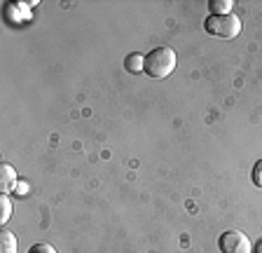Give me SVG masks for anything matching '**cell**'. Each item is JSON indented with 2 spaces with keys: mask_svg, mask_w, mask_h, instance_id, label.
I'll use <instances>...</instances> for the list:
<instances>
[{
  "mask_svg": "<svg viewBox=\"0 0 262 253\" xmlns=\"http://www.w3.org/2000/svg\"><path fill=\"white\" fill-rule=\"evenodd\" d=\"M211 14H232L234 3L232 0H211Z\"/></svg>",
  "mask_w": 262,
  "mask_h": 253,
  "instance_id": "52a82bcc",
  "label": "cell"
},
{
  "mask_svg": "<svg viewBox=\"0 0 262 253\" xmlns=\"http://www.w3.org/2000/svg\"><path fill=\"white\" fill-rule=\"evenodd\" d=\"M220 253H251V239L239 230H225L218 239Z\"/></svg>",
  "mask_w": 262,
  "mask_h": 253,
  "instance_id": "3957f363",
  "label": "cell"
},
{
  "mask_svg": "<svg viewBox=\"0 0 262 253\" xmlns=\"http://www.w3.org/2000/svg\"><path fill=\"white\" fill-rule=\"evenodd\" d=\"M204 31L208 35H215V38L232 40L241 33V19L234 12L232 14H208L204 19Z\"/></svg>",
  "mask_w": 262,
  "mask_h": 253,
  "instance_id": "7a4b0ae2",
  "label": "cell"
},
{
  "mask_svg": "<svg viewBox=\"0 0 262 253\" xmlns=\"http://www.w3.org/2000/svg\"><path fill=\"white\" fill-rule=\"evenodd\" d=\"M12 218V202L7 195H0V223H7Z\"/></svg>",
  "mask_w": 262,
  "mask_h": 253,
  "instance_id": "ba28073f",
  "label": "cell"
},
{
  "mask_svg": "<svg viewBox=\"0 0 262 253\" xmlns=\"http://www.w3.org/2000/svg\"><path fill=\"white\" fill-rule=\"evenodd\" d=\"M143 71L155 80H164L176 71V52L171 47H155L145 54V66Z\"/></svg>",
  "mask_w": 262,
  "mask_h": 253,
  "instance_id": "6da1fadb",
  "label": "cell"
},
{
  "mask_svg": "<svg viewBox=\"0 0 262 253\" xmlns=\"http://www.w3.org/2000/svg\"><path fill=\"white\" fill-rule=\"evenodd\" d=\"M28 253H56V251L49 246V244H35V246H33Z\"/></svg>",
  "mask_w": 262,
  "mask_h": 253,
  "instance_id": "30bf717a",
  "label": "cell"
},
{
  "mask_svg": "<svg viewBox=\"0 0 262 253\" xmlns=\"http://www.w3.org/2000/svg\"><path fill=\"white\" fill-rule=\"evenodd\" d=\"M255 253H262V242L257 244V248H255Z\"/></svg>",
  "mask_w": 262,
  "mask_h": 253,
  "instance_id": "8fae6325",
  "label": "cell"
},
{
  "mask_svg": "<svg viewBox=\"0 0 262 253\" xmlns=\"http://www.w3.org/2000/svg\"><path fill=\"white\" fill-rule=\"evenodd\" d=\"M0 253H16V237L10 230L0 232Z\"/></svg>",
  "mask_w": 262,
  "mask_h": 253,
  "instance_id": "5b68a950",
  "label": "cell"
},
{
  "mask_svg": "<svg viewBox=\"0 0 262 253\" xmlns=\"http://www.w3.org/2000/svg\"><path fill=\"white\" fill-rule=\"evenodd\" d=\"M143 66H145V56H141V54H129L124 61V68L129 73H141Z\"/></svg>",
  "mask_w": 262,
  "mask_h": 253,
  "instance_id": "8992f818",
  "label": "cell"
},
{
  "mask_svg": "<svg viewBox=\"0 0 262 253\" xmlns=\"http://www.w3.org/2000/svg\"><path fill=\"white\" fill-rule=\"evenodd\" d=\"M251 178H253V185H255V187H260V190H262V160H257L255 164H253Z\"/></svg>",
  "mask_w": 262,
  "mask_h": 253,
  "instance_id": "9c48e42d",
  "label": "cell"
},
{
  "mask_svg": "<svg viewBox=\"0 0 262 253\" xmlns=\"http://www.w3.org/2000/svg\"><path fill=\"white\" fill-rule=\"evenodd\" d=\"M16 187V171L12 164H3L0 166V190L3 195H10Z\"/></svg>",
  "mask_w": 262,
  "mask_h": 253,
  "instance_id": "277c9868",
  "label": "cell"
}]
</instances>
